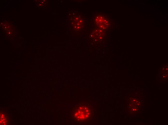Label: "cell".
<instances>
[{"label": "cell", "mask_w": 168, "mask_h": 125, "mask_svg": "<svg viewBox=\"0 0 168 125\" xmlns=\"http://www.w3.org/2000/svg\"><path fill=\"white\" fill-rule=\"evenodd\" d=\"M74 118L78 121H81L87 119L89 117L90 111L86 106H79L75 109L73 112Z\"/></svg>", "instance_id": "1"}, {"label": "cell", "mask_w": 168, "mask_h": 125, "mask_svg": "<svg viewBox=\"0 0 168 125\" xmlns=\"http://www.w3.org/2000/svg\"><path fill=\"white\" fill-rule=\"evenodd\" d=\"M99 18L97 17L96 18V22L98 25L99 26H101V27L103 26V28H105V27L106 26L107 22L106 21V20L103 18V16H98Z\"/></svg>", "instance_id": "2"}]
</instances>
